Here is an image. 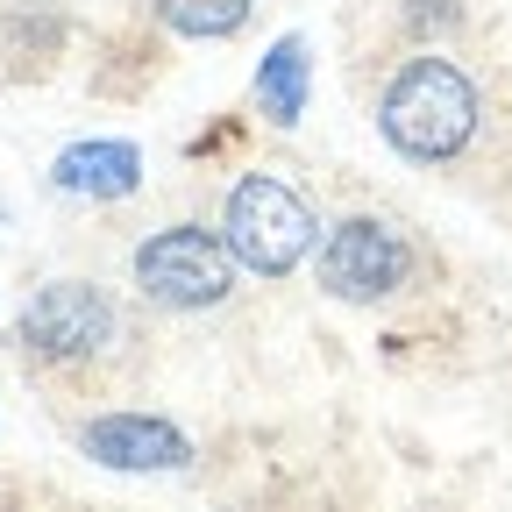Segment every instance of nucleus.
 Segmentation results:
<instances>
[{"instance_id":"3","label":"nucleus","mask_w":512,"mask_h":512,"mask_svg":"<svg viewBox=\"0 0 512 512\" xmlns=\"http://www.w3.org/2000/svg\"><path fill=\"white\" fill-rule=\"evenodd\" d=\"M235 278H242L235 249L207 221H164L128 249V285L157 313H214V306H228Z\"/></svg>"},{"instance_id":"7","label":"nucleus","mask_w":512,"mask_h":512,"mask_svg":"<svg viewBox=\"0 0 512 512\" xmlns=\"http://www.w3.org/2000/svg\"><path fill=\"white\" fill-rule=\"evenodd\" d=\"M50 185H57V192H72V200H93V207L128 200V192L143 185V150H136V143H121V136L72 143V150H57Z\"/></svg>"},{"instance_id":"5","label":"nucleus","mask_w":512,"mask_h":512,"mask_svg":"<svg viewBox=\"0 0 512 512\" xmlns=\"http://www.w3.org/2000/svg\"><path fill=\"white\" fill-rule=\"evenodd\" d=\"M121 342V306L93 278H50L15 313V349L36 363H100Z\"/></svg>"},{"instance_id":"10","label":"nucleus","mask_w":512,"mask_h":512,"mask_svg":"<svg viewBox=\"0 0 512 512\" xmlns=\"http://www.w3.org/2000/svg\"><path fill=\"white\" fill-rule=\"evenodd\" d=\"M399 22L420 43H448V36L463 29V0H399Z\"/></svg>"},{"instance_id":"2","label":"nucleus","mask_w":512,"mask_h":512,"mask_svg":"<svg viewBox=\"0 0 512 512\" xmlns=\"http://www.w3.org/2000/svg\"><path fill=\"white\" fill-rule=\"evenodd\" d=\"M221 235H228L235 264H242L249 278L278 285V278H292L306 256L320 249V214H313V200H306L285 171L256 164V171H242V178L228 185V200H221Z\"/></svg>"},{"instance_id":"6","label":"nucleus","mask_w":512,"mask_h":512,"mask_svg":"<svg viewBox=\"0 0 512 512\" xmlns=\"http://www.w3.org/2000/svg\"><path fill=\"white\" fill-rule=\"evenodd\" d=\"M79 456L100 463V470H121V477H178L192 470V434L164 413H93L79 420Z\"/></svg>"},{"instance_id":"4","label":"nucleus","mask_w":512,"mask_h":512,"mask_svg":"<svg viewBox=\"0 0 512 512\" xmlns=\"http://www.w3.org/2000/svg\"><path fill=\"white\" fill-rule=\"evenodd\" d=\"M420 271V249L392 214H342L320 235L313 256V285L335 306H392Z\"/></svg>"},{"instance_id":"8","label":"nucleus","mask_w":512,"mask_h":512,"mask_svg":"<svg viewBox=\"0 0 512 512\" xmlns=\"http://www.w3.org/2000/svg\"><path fill=\"white\" fill-rule=\"evenodd\" d=\"M306 36H278L271 57L256 64V114H264L271 128H299L306 114Z\"/></svg>"},{"instance_id":"9","label":"nucleus","mask_w":512,"mask_h":512,"mask_svg":"<svg viewBox=\"0 0 512 512\" xmlns=\"http://www.w3.org/2000/svg\"><path fill=\"white\" fill-rule=\"evenodd\" d=\"M150 15H157V29H171L185 43H228L249 29L256 0H150Z\"/></svg>"},{"instance_id":"1","label":"nucleus","mask_w":512,"mask_h":512,"mask_svg":"<svg viewBox=\"0 0 512 512\" xmlns=\"http://www.w3.org/2000/svg\"><path fill=\"white\" fill-rule=\"evenodd\" d=\"M484 128V93L448 50H413L377 86V136L406 164H456Z\"/></svg>"}]
</instances>
